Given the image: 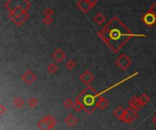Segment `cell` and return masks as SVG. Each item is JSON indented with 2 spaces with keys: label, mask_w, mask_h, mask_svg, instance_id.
Masks as SVG:
<instances>
[{
  "label": "cell",
  "mask_w": 156,
  "mask_h": 130,
  "mask_svg": "<svg viewBox=\"0 0 156 130\" xmlns=\"http://www.w3.org/2000/svg\"><path fill=\"white\" fill-rule=\"evenodd\" d=\"M31 4L28 0H7L5 7L8 10V18L15 17L23 11H27Z\"/></svg>",
  "instance_id": "cell-2"
},
{
  "label": "cell",
  "mask_w": 156,
  "mask_h": 130,
  "mask_svg": "<svg viewBox=\"0 0 156 130\" xmlns=\"http://www.w3.org/2000/svg\"><path fill=\"white\" fill-rule=\"evenodd\" d=\"M142 21L146 27H151L156 23V16L152 12L148 11L142 17Z\"/></svg>",
  "instance_id": "cell-4"
},
{
  "label": "cell",
  "mask_w": 156,
  "mask_h": 130,
  "mask_svg": "<svg viewBox=\"0 0 156 130\" xmlns=\"http://www.w3.org/2000/svg\"><path fill=\"white\" fill-rule=\"evenodd\" d=\"M79 78H80V80L83 83H84V84L89 85V84H90L93 81V79H94V77H93V75L90 71H85L84 73H83L80 75Z\"/></svg>",
  "instance_id": "cell-8"
},
{
  "label": "cell",
  "mask_w": 156,
  "mask_h": 130,
  "mask_svg": "<svg viewBox=\"0 0 156 130\" xmlns=\"http://www.w3.org/2000/svg\"><path fill=\"white\" fill-rule=\"evenodd\" d=\"M66 67H67L69 70H71V69L75 68V67H76V63H75V61L69 59V60H68V62H67Z\"/></svg>",
  "instance_id": "cell-14"
},
{
  "label": "cell",
  "mask_w": 156,
  "mask_h": 130,
  "mask_svg": "<svg viewBox=\"0 0 156 130\" xmlns=\"http://www.w3.org/2000/svg\"><path fill=\"white\" fill-rule=\"evenodd\" d=\"M117 66L122 69V70H126L131 64V60L130 59L129 57H127L126 55H121L119 57V58L116 61Z\"/></svg>",
  "instance_id": "cell-5"
},
{
  "label": "cell",
  "mask_w": 156,
  "mask_h": 130,
  "mask_svg": "<svg viewBox=\"0 0 156 130\" xmlns=\"http://www.w3.org/2000/svg\"><path fill=\"white\" fill-rule=\"evenodd\" d=\"M140 101L142 104H146L148 101H149V97L146 96V95H142L141 97H140Z\"/></svg>",
  "instance_id": "cell-17"
},
{
  "label": "cell",
  "mask_w": 156,
  "mask_h": 130,
  "mask_svg": "<svg viewBox=\"0 0 156 130\" xmlns=\"http://www.w3.org/2000/svg\"><path fill=\"white\" fill-rule=\"evenodd\" d=\"M98 36L114 53L118 52L131 38L135 37H146V35L143 34L133 33L117 17H112L98 32Z\"/></svg>",
  "instance_id": "cell-1"
},
{
  "label": "cell",
  "mask_w": 156,
  "mask_h": 130,
  "mask_svg": "<svg viewBox=\"0 0 156 130\" xmlns=\"http://www.w3.org/2000/svg\"><path fill=\"white\" fill-rule=\"evenodd\" d=\"M77 6L84 14L89 13V11L92 8V6L89 2V0H79L77 2Z\"/></svg>",
  "instance_id": "cell-6"
},
{
  "label": "cell",
  "mask_w": 156,
  "mask_h": 130,
  "mask_svg": "<svg viewBox=\"0 0 156 130\" xmlns=\"http://www.w3.org/2000/svg\"><path fill=\"white\" fill-rule=\"evenodd\" d=\"M148 11H151V12H152L155 16H156V2L149 8V10H148Z\"/></svg>",
  "instance_id": "cell-19"
},
{
  "label": "cell",
  "mask_w": 156,
  "mask_h": 130,
  "mask_svg": "<svg viewBox=\"0 0 156 130\" xmlns=\"http://www.w3.org/2000/svg\"><path fill=\"white\" fill-rule=\"evenodd\" d=\"M42 21H43V24H44V25L49 26V25L52 24V22H53V19H52L51 17H45Z\"/></svg>",
  "instance_id": "cell-15"
},
{
  "label": "cell",
  "mask_w": 156,
  "mask_h": 130,
  "mask_svg": "<svg viewBox=\"0 0 156 130\" xmlns=\"http://www.w3.org/2000/svg\"><path fill=\"white\" fill-rule=\"evenodd\" d=\"M28 18H29V14L27 13V11H23L15 17H10L9 19L11 20L17 27H20V26H22L23 23L25 21H27Z\"/></svg>",
  "instance_id": "cell-3"
},
{
  "label": "cell",
  "mask_w": 156,
  "mask_h": 130,
  "mask_svg": "<svg viewBox=\"0 0 156 130\" xmlns=\"http://www.w3.org/2000/svg\"><path fill=\"white\" fill-rule=\"evenodd\" d=\"M89 2L90 3L92 7H94L97 5V3H98V0H89Z\"/></svg>",
  "instance_id": "cell-21"
},
{
  "label": "cell",
  "mask_w": 156,
  "mask_h": 130,
  "mask_svg": "<svg viewBox=\"0 0 156 130\" xmlns=\"http://www.w3.org/2000/svg\"><path fill=\"white\" fill-rule=\"evenodd\" d=\"M93 21L97 24V25H99V26H101L102 24H104L106 22V17H104V15H102V13H100V12H98L96 15H95V17H93Z\"/></svg>",
  "instance_id": "cell-10"
},
{
  "label": "cell",
  "mask_w": 156,
  "mask_h": 130,
  "mask_svg": "<svg viewBox=\"0 0 156 130\" xmlns=\"http://www.w3.org/2000/svg\"><path fill=\"white\" fill-rule=\"evenodd\" d=\"M22 80L30 85V84H32L35 80H36V75L33 72H31V71H27L23 75H22Z\"/></svg>",
  "instance_id": "cell-7"
},
{
  "label": "cell",
  "mask_w": 156,
  "mask_h": 130,
  "mask_svg": "<svg viewBox=\"0 0 156 130\" xmlns=\"http://www.w3.org/2000/svg\"><path fill=\"white\" fill-rule=\"evenodd\" d=\"M65 53L62 51L61 49H57L53 52L52 54V58H53L56 62L60 63L63 61V59L65 58Z\"/></svg>",
  "instance_id": "cell-9"
},
{
  "label": "cell",
  "mask_w": 156,
  "mask_h": 130,
  "mask_svg": "<svg viewBox=\"0 0 156 130\" xmlns=\"http://www.w3.org/2000/svg\"><path fill=\"white\" fill-rule=\"evenodd\" d=\"M57 70H58V68H57V66L55 64H50V65H48V73H50V74H55L56 72H57Z\"/></svg>",
  "instance_id": "cell-13"
},
{
  "label": "cell",
  "mask_w": 156,
  "mask_h": 130,
  "mask_svg": "<svg viewBox=\"0 0 156 130\" xmlns=\"http://www.w3.org/2000/svg\"><path fill=\"white\" fill-rule=\"evenodd\" d=\"M43 14L45 15V17H52L54 14V10L52 9L51 7L48 6L44 9V11H43Z\"/></svg>",
  "instance_id": "cell-12"
},
{
  "label": "cell",
  "mask_w": 156,
  "mask_h": 130,
  "mask_svg": "<svg viewBox=\"0 0 156 130\" xmlns=\"http://www.w3.org/2000/svg\"><path fill=\"white\" fill-rule=\"evenodd\" d=\"M14 105L15 106H17V107H20L22 105H23V99H21V98H16L15 100H14Z\"/></svg>",
  "instance_id": "cell-16"
},
{
  "label": "cell",
  "mask_w": 156,
  "mask_h": 130,
  "mask_svg": "<svg viewBox=\"0 0 156 130\" xmlns=\"http://www.w3.org/2000/svg\"><path fill=\"white\" fill-rule=\"evenodd\" d=\"M107 105H108V101L105 98H103V97H100V99L97 102V106H100V108H104L107 106Z\"/></svg>",
  "instance_id": "cell-11"
},
{
  "label": "cell",
  "mask_w": 156,
  "mask_h": 130,
  "mask_svg": "<svg viewBox=\"0 0 156 130\" xmlns=\"http://www.w3.org/2000/svg\"><path fill=\"white\" fill-rule=\"evenodd\" d=\"M64 105H65V106H67V107H69V106H71L72 105H73V102H72L70 99H67V100H65V102H64Z\"/></svg>",
  "instance_id": "cell-20"
},
{
  "label": "cell",
  "mask_w": 156,
  "mask_h": 130,
  "mask_svg": "<svg viewBox=\"0 0 156 130\" xmlns=\"http://www.w3.org/2000/svg\"><path fill=\"white\" fill-rule=\"evenodd\" d=\"M38 104V101L36 99V98H30L28 100V105L31 106H35Z\"/></svg>",
  "instance_id": "cell-18"
}]
</instances>
